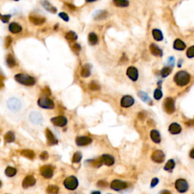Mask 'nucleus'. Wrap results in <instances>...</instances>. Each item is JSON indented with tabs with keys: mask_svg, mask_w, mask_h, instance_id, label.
I'll list each match as a JSON object with an SVG mask.
<instances>
[{
	"mask_svg": "<svg viewBox=\"0 0 194 194\" xmlns=\"http://www.w3.org/2000/svg\"><path fill=\"white\" fill-rule=\"evenodd\" d=\"M6 108L9 112H12V113H17L20 112L22 110L23 108V103H22L21 100L18 99L17 97L12 96L10 97L6 101Z\"/></svg>",
	"mask_w": 194,
	"mask_h": 194,
	"instance_id": "f257e3e1",
	"label": "nucleus"
},
{
	"mask_svg": "<svg viewBox=\"0 0 194 194\" xmlns=\"http://www.w3.org/2000/svg\"><path fill=\"white\" fill-rule=\"evenodd\" d=\"M174 81L179 87H184L190 83V76L187 71H178L177 74L174 75Z\"/></svg>",
	"mask_w": 194,
	"mask_h": 194,
	"instance_id": "f03ea898",
	"label": "nucleus"
},
{
	"mask_svg": "<svg viewBox=\"0 0 194 194\" xmlns=\"http://www.w3.org/2000/svg\"><path fill=\"white\" fill-rule=\"evenodd\" d=\"M15 79L19 84L24 86H33L36 83L33 77L25 74H17L15 76Z\"/></svg>",
	"mask_w": 194,
	"mask_h": 194,
	"instance_id": "7ed1b4c3",
	"label": "nucleus"
},
{
	"mask_svg": "<svg viewBox=\"0 0 194 194\" xmlns=\"http://www.w3.org/2000/svg\"><path fill=\"white\" fill-rule=\"evenodd\" d=\"M38 106L43 109H52L55 107L54 102L47 96H42L38 100Z\"/></svg>",
	"mask_w": 194,
	"mask_h": 194,
	"instance_id": "20e7f679",
	"label": "nucleus"
},
{
	"mask_svg": "<svg viewBox=\"0 0 194 194\" xmlns=\"http://www.w3.org/2000/svg\"><path fill=\"white\" fill-rule=\"evenodd\" d=\"M163 108L164 110L167 112L168 114H172L174 113L175 111V102L171 97H168L165 99L163 103Z\"/></svg>",
	"mask_w": 194,
	"mask_h": 194,
	"instance_id": "39448f33",
	"label": "nucleus"
},
{
	"mask_svg": "<svg viewBox=\"0 0 194 194\" xmlns=\"http://www.w3.org/2000/svg\"><path fill=\"white\" fill-rule=\"evenodd\" d=\"M64 186L68 190H74L78 186V181H77V177L74 176H70L65 180Z\"/></svg>",
	"mask_w": 194,
	"mask_h": 194,
	"instance_id": "423d86ee",
	"label": "nucleus"
},
{
	"mask_svg": "<svg viewBox=\"0 0 194 194\" xmlns=\"http://www.w3.org/2000/svg\"><path fill=\"white\" fill-rule=\"evenodd\" d=\"M29 120L31 123L35 125H42L44 121V119L43 115L39 112L33 111L31 112L29 114Z\"/></svg>",
	"mask_w": 194,
	"mask_h": 194,
	"instance_id": "0eeeda50",
	"label": "nucleus"
},
{
	"mask_svg": "<svg viewBox=\"0 0 194 194\" xmlns=\"http://www.w3.org/2000/svg\"><path fill=\"white\" fill-rule=\"evenodd\" d=\"M174 187L179 193H186L189 189V184L186 180L178 179L175 181Z\"/></svg>",
	"mask_w": 194,
	"mask_h": 194,
	"instance_id": "6e6552de",
	"label": "nucleus"
},
{
	"mask_svg": "<svg viewBox=\"0 0 194 194\" xmlns=\"http://www.w3.org/2000/svg\"><path fill=\"white\" fill-rule=\"evenodd\" d=\"M128 187V184L125 181H120V180H114L111 183V188L112 190H116V191H120V190H125Z\"/></svg>",
	"mask_w": 194,
	"mask_h": 194,
	"instance_id": "1a4fd4ad",
	"label": "nucleus"
},
{
	"mask_svg": "<svg viewBox=\"0 0 194 194\" xmlns=\"http://www.w3.org/2000/svg\"><path fill=\"white\" fill-rule=\"evenodd\" d=\"M51 121L57 127H65L68 123V119L65 116H57L51 118Z\"/></svg>",
	"mask_w": 194,
	"mask_h": 194,
	"instance_id": "9d476101",
	"label": "nucleus"
},
{
	"mask_svg": "<svg viewBox=\"0 0 194 194\" xmlns=\"http://www.w3.org/2000/svg\"><path fill=\"white\" fill-rule=\"evenodd\" d=\"M151 158L152 161L155 163H162L165 161V154L162 150H155L153 152Z\"/></svg>",
	"mask_w": 194,
	"mask_h": 194,
	"instance_id": "9b49d317",
	"label": "nucleus"
},
{
	"mask_svg": "<svg viewBox=\"0 0 194 194\" xmlns=\"http://www.w3.org/2000/svg\"><path fill=\"white\" fill-rule=\"evenodd\" d=\"M40 174L43 177L49 179L53 175V168L50 165H44L40 168Z\"/></svg>",
	"mask_w": 194,
	"mask_h": 194,
	"instance_id": "f8f14e48",
	"label": "nucleus"
},
{
	"mask_svg": "<svg viewBox=\"0 0 194 194\" xmlns=\"http://www.w3.org/2000/svg\"><path fill=\"white\" fill-rule=\"evenodd\" d=\"M127 75L129 77L131 80L136 81L138 77H139V73H138V70L136 69L135 67L130 66L127 70Z\"/></svg>",
	"mask_w": 194,
	"mask_h": 194,
	"instance_id": "ddd939ff",
	"label": "nucleus"
},
{
	"mask_svg": "<svg viewBox=\"0 0 194 194\" xmlns=\"http://www.w3.org/2000/svg\"><path fill=\"white\" fill-rule=\"evenodd\" d=\"M134 104V99L131 96H125L121 100V106L123 108H129Z\"/></svg>",
	"mask_w": 194,
	"mask_h": 194,
	"instance_id": "4468645a",
	"label": "nucleus"
},
{
	"mask_svg": "<svg viewBox=\"0 0 194 194\" xmlns=\"http://www.w3.org/2000/svg\"><path fill=\"white\" fill-rule=\"evenodd\" d=\"M76 144L78 146H84L89 145L92 143V139L89 136H78L75 140Z\"/></svg>",
	"mask_w": 194,
	"mask_h": 194,
	"instance_id": "2eb2a0df",
	"label": "nucleus"
},
{
	"mask_svg": "<svg viewBox=\"0 0 194 194\" xmlns=\"http://www.w3.org/2000/svg\"><path fill=\"white\" fill-rule=\"evenodd\" d=\"M36 184V179L32 175H28L24 179L23 183H22V186L24 188H28V187H33Z\"/></svg>",
	"mask_w": 194,
	"mask_h": 194,
	"instance_id": "dca6fc26",
	"label": "nucleus"
},
{
	"mask_svg": "<svg viewBox=\"0 0 194 194\" xmlns=\"http://www.w3.org/2000/svg\"><path fill=\"white\" fill-rule=\"evenodd\" d=\"M46 136H47V144H48L49 146H53L58 144V140L55 138V136H54L53 133H52L49 129H47V130H46Z\"/></svg>",
	"mask_w": 194,
	"mask_h": 194,
	"instance_id": "f3484780",
	"label": "nucleus"
},
{
	"mask_svg": "<svg viewBox=\"0 0 194 194\" xmlns=\"http://www.w3.org/2000/svg\"><path fill=\"white\" fill-rule=\"evenodd\" d=\"M149 50H150L152 55H153L154 56L162 57L163 55V52H162V49L158 46L155 45V43H152L149 46Z\"/></svg>",
	"mask_w": 194,
	"mask_h": 194,
	"instance_id": "a211bd4d",
	"label": "nucleus"
},
{
	"mask_svg": "<svg viewBox=\"0 0 194 194\" xmlns=\"http://www.w3.org/2000/svg\"><path fill=\"white\" fill-rule=\"evenodd\" d=\"M101 160L103 164L107 165V166H112L114 163V157L112 155H108V154H105V155H102Z\"/></svg>",
	"mask_w": 194,
	"mask_h": 194,
	"instance_id": "6ab92c4d",
	"label": "nucleus"
},
{
	"mask_svg": "<svg viewBox=\"0 0 194 194\" xmlns=\"http://www.w3.org/2000/svg\"><path fill=\"white\" fill-rule=\"evenodd\" d=\"M168 131H169L170 133L173 135L179 134L182 131V128L177 123H172L170 125L169 128H168Z\"/></svg>",
	"mask_w": 194,
	"mask_h": 194,
	"instance_id": "aec40b11",
	"label": "nucleus"
},
{
	"mask_svg": "<svg viewBox=\"0 0 194 194\" xmlns=\"http://www.w3.org/2000/svg\"><path fill=\"white\" fill-rule=\"evenodd\" d=\"M91 74V65L89 64L84 65L80 71V75L83 77H88Z\"/></svg>",
	"mask_w": 194,
	"mask_h": 194,
	"instance_id": "412c9836",
	"label": "nucleus"
},
{
	"mask_svg": "<svg viewBox=\"0 0 194 194\" xmlns=\"http://www.w3.org/2000/svg\"><path fill=\"white\" fill-rule=\"evenodd\" d=\"M9 30L11 33H18L22 31V27L19 24L12 22L9 24Z\"/></svg>",
	"mask_w": 194,
	"mask_h": 194,
	"instance_id": "4be33fe9",
	"label": "nucleus"
},
{
	"mask_svg": "<svg viewBox=\"0 0 194 194\" xmlns=\"http://www.w3.org/2000/svg\"><path fill=\"white\" fill-rule=\"evenodd\" d=\"M150 137L152 140L155 144H159L161 142V136L158 130H152L150 131Z\"/></svg>",
	"mask_w": 194,
	"mask_h": 194,
	"instance_id": "5701e85b",
	"label": "nucleus"
},
{
	"mask_svg": "<svg viewBox=\"0 0 194 194\" xmlns=\"http://www.w3.org/2000/svg\"><path fill=\"white\" fill-rule=\"evenodd\" d=\"M174 49L178 51H182L186 49V44L184 41H182L181 39H177L174 42V45H173Z\"/></svg>",
	"mask_w": 194,
	"mask_h": 194,
	"instance_id": "b1692460",
	"label": "nucleus"
},
{
	"mask_svg": "<svg viewBox=\"0 0 194 194\" xmlns=\"http://www.w3.org/2000/svg\"><path fill=\"white\" fill-rule=\"evenodd\" d=\"M30 21L35 25H41L46 21V19L43 17L38 16H30Z\"/></svg>",
	"mask_w": 194,
	"mask_h": 194,
	"instance_id": "393cba45",
	"label": "nucleus"
},
{
	"mask_svg": "<svg viewBox=\"0 0 194 194\" xmlns=\"http://www.w3.org/2000/svg\"><path fill=\"white\" fill-rule=\"evenodd\" d=\"M41 4L43 6L44 9H47L49 12H52V13H55V12H56V9H55L54 6H52L48 1H47V0H42V1H41Z\"/></svg>",
	"mask_w": 194,
	"mask_h": 194,
	"instance_id": "a878e982",
	"label": "nucleus"
},
{
	"mask_svg": "<svg viewBox=\"0 0 194 194\" xmlns=\"http://www.w3.org/2000/svg\"><path fill=\"white\" fill-rule=\"evenodd\" d=\"M138 95H139L140 98L146 103H149V105H152V101L151 100V99L149 98V96H148V94L145 92H143V91H140L138 93Z\"/></svg>",
	"mask_w": 194,
	"mask_h": 194,
	"instance_id": "bb28decb",
	"label": "nucleus"
},
{
	"mask_svg": "<svg viewBox=\"0 0 194 194\" xmlns=\"http://www.w3.org/2000/svg\"><path fill=\"white\" fill-rule=\"evenodd\" d=\"M152 36L154 39L156 41H162L163 39V34L160 30L159 29H153L152 30Z\"/></svg>",
	"mask_w": 194,
	"mask_h": 194,
	"instance_id": "cd10ccee",
	"label": "nucleus"
},
{
	"mask_svg": "<svg viewBox=\"0 0 194 194\" xmlns=\"http://www.w3.org/2000/svg\"><path fill=\"white\" fill-rule=\"evenodd\" d=\"M113 3L114 6L117 7L125 8L128 7L129 6V2L128 0H113Z\"/></svg>",
	"mask_w": 194,
	"mask_h": 194,
	"instance_id": "c85d7f7f",
	"label": "nucleus"
},
{
	"mask_svg": "<svg viewBox=\"0 0 194 194\" xmlns=\"http://www.w3.org/2000/svg\"><path fill=\"white\" fill-rule=\"evenodd\" d=\"M4 139H5V141H6V143H9H9L14 142L15 140V133H14L13 132H12V131L7 132V133H6V134L5 135Z\"/></svg>",
	"mask_w": 194,
	"mask_h": 194,
	"instance_id": "c756f323",
	"label": "nucleus"
},
{
	"mask_svg": "<svg viewBox=\"0 0 194 194\" xmlns=\"http://www.w3.org/2000/svg\"><path fill=\"white\" fill-rule=\"evenodd\" d=\"M6 63H7L8 66L10 67V68L15 67L16 62H15V58H14V56L12 54H9L7 55V57H6Z\"/></svg>",
	"mask_w": 194,
	"mask_h": 194,
	"instance_id": "7c9ffc66",
	"label": "nucleus"
},
{
	"mask_svg": "<svg viewBox=\"0 0 194 194\" xmlns=\"http://www.w3.org/2000/svg\"><path fill=\"white\" fill-rule=\"evenodd\" d=\"M175 167V162L173 159H169L164 167V170L167 171H171Z\"/></svg>",
	"mask_w": 194,
	"mask_h": 194,
	"instance_id": "2f4dec72",
	"label": "nucleus"
},
{
	"mask_svg": "<svg viewBox=\"0 0 194 194\" xmlns=\"http://www.w3.org/2000/svg\"><path fill=\"white\" fill-rule=\"evenodd\" d=\"M21 154L23 156L26 157V158L30 159H33L35 157V154L33 152V151L32 150H29V149H25V150H22L21 152Z\"/></svg>",
	"mask_w": 194,
	"mask_h": 194,
	"instance_id": "473e14b6",
	"label": "nucleus"
},
{
	"mask_svg": "<svg viewBox=\"0 0 194 194\" xmlns=\"http://www.w3.org/2000/svg\"><path fill=\"white\" fill-rule=\"evenodd\" d=\"M88 39L91 45H96L99 41L98 36L95 33H90L88 36Z\"/></svg>",
	"mask_w": 194,
	"mask_h": 194,
	"instance_id": "72a5a7b5",
	"label": "nucleus"
},
{
	"mask_svg": "<svg viewBox=\"0 0 194 194\" xmlns=\"http://www.w3.org/2000/svg\"><path fill=\"white\" fill-rule=\"evenodd\" d=\"M65 38L68 41L74 42V41H75L77 39V35L74 32H73V31H69V32H68L65 34Z\"/></svg>",
	"mask_w": 194,
	"mask_h": 194,
	"instance_id": "f704fd0d",
	"label": "nucleus"
},
{
	"mask_svg": "<svg viewBox=\"0 0 194 194\" xmlns=\"http://www.w3.org/2000/svg\"><path fill=\"white\" fill-rule=\"evenodd\" d=\"M5 173H6V174L8 177H14L16 174L17 170L15 168H12V167H8L6 169Z\"/></svg>",
	"mask_w": 194,
	"mask_h": 194,
	"instance_id": "c9c22d12",
	"label": "nucleus"
},
{
	"mask_svg": "<svg viewBox=\"0 0 194 194\" xmlns=\"http://www.w3.org/2000/svg\"><path fill=\"white\" fill-rule=\"evenodd\" d=\"M59 191V187H57L55 185H50L49 186L48 188H47V192L49 194H55L58 193Z\"/></svg>",
	"mask_w": 194,
	"mask_h": 194,
	"instance_id": "e433bc0d",
	"label": "nucleus"
},
{
	"mask_svg": "<svg viewBox=\"0 0 194 194\" xmlns=\"http://www.w3.org/2000/svg\"><path fill=\"white\" fill-rule=\"evenodd\" d=\"M171 70L169 67H165V68H162L161 71L162 77H168V76L171 74Z\"/></svg>",
	"mask_w": 194,
	"mask_h": 194,
	"instance_id": "4c0bfd02",
	"label": "nucleus"
},
{
	"mask_svg": "<svg viewBox=\"0 0 194 194\" xmlns=\"http://www.w3.org/2000/svg\"><path fill=\"white\" fill-rule=\"evenodd\" d=\"M81 159H82V154L80 152H75L74 156H73L72 162L73 163H78V162H80Z\"/></svg>",
	"mask_w": 194,
	"mask_h": 194,
	"instance_id": "58836bf2",
	"label": "nucleus"
},
{
	"mask_svg": "<svg viewBox=\"0 0 194 194\" xmlns=\"http://www.w3.org/2000/svg\"><path fill=\"white\" fill-rule=\"evenodd\" d=\"M163 96V93H162V90L159 88L156 89V90L154 91V98L156 100H160L162 98Z\"/></svg>",
	"mask_w": 194,
	"mask_h": 194,
	"instance_id": "ea45409f",
	"label": "nucleus"
},
{
	"mask_svg": "<svg viewBox=\"0 0 194 194\" xmlns=\"http://www.w3.org/2000/svg\"><path fill=\"white\" fill-rule=\"evenodd\" d=\"M187 56L189 58H194V46H192L187 51Z\"/></svg>",
	"mask_w": 194,
	"mask_h": 194,
	"instance_id": "a19ab883",
	"label": "nucleus"
},
{
	"mask_svg": "<svg viewBox=\"0 0 194 194\" xmlns=\"http://www.w3.org/2000/svg\"><path fill=\"white\" fill-rule=\"evenodd\" d=\"M89 88H90V90H93V91H96V90H99L100 87L98 85V84H96V83L92 82L90 83V85H89Z\"/></svg>",
	"mask_w": 194,
	"mask_h": 194,
	"instance_id": "79ce46f5",
	"label": "nucleus"
},
{
	"mask_svg": "<svg viewBox=\"0 0 194 194\" xmlns=\"http://www.w3.org/2000/svg\"><path fill=\"white\" fill-rule=\"evenodd\" d=\"M59 17H61L62 20H64L65 21H69V17H68V15H67L66 13H65V12H61V13H59Z\"/></svg>",
	"mask_w": 194,
	"mask_h": 194,
	"instance_id": "37998d69",
	"label": "nucleus"
},
{
	"mask_svg": "<svg viewBox=\"0 0 194 194\" xmlns=\"http://www.w3.org/2000/svg\"><path fill=\"white\" fill-rule=\"evenodd\" d=\"M11 43H12V38L10 36H7L5 39V45H6V48H9L10 47Z\"/></svg>",
	"mask_w": 194,
	"mask_h": 194,
	"instance_id": "c03bdc74",
	"label": "nucleus"
},
{
	"mask_svg": "<svg viewBox=\"0 0 194 194\" xmlns=\"http://www.w3.org/2000/svg\"><path fill=\"white\" fill-rule=\"evenodd\" d=\"M159 180L158 178H156V177L153 178V179L152 180V181H151L150 187H152V188H153V187H155V186H156L157 184H159Z\"/></svg>",
	"mask_w": 194,
	"mask_h": 194,
	"instance_id": "a18cd8bd",
	"label": "nucleus"
},
{
	"mask_svg": "<svg viewBox=\"0 0 194 194\" xmlns=\"http://www.w3.org/2000/svg\"><path fill=\"white\" fill-rule=\"evenodd\" d=\"M39 157H40V159L42 160H47V159H48V158H49V154L47 153V152L44 151V152H43L42 153L40 154Z\"/></svg>",
	"mask_w": 194,
	"mask_h": 194,
	"instance_id": "49530a36",
	"label": "nucleus"
},
{
	"mask_svg": "<svg viewBox=\"0 0 194 194\" xmlns=\"http://www.w3.org/2000/svg\"><path fill=\"white\" fill-rule=\"evenodd\" d=\"M106 15H107V13H106V12H100L99 15H96V17H95V19H103V18H105V17H106Z\"/></svg>",
	"mask_w": 194,
	"mask_h": 194,
	"instance_id": "de8ad7c7",
	"label": "nucleus"
},
{
	"mask_svg": "<svg viewBox=\"0 0 194 194\" xmlns=\"http://www.w3.org/2000/svg\"><path fill=\"white\" fill-rule=\"evenodd\" d=\"M10 17H11V15H3L2 17V21L3 23H8L9 19H10Z\"/></svg>",
	"mask_w": 194,
	"mask_h": 194,
	"instance_id": "09e8293b",
	"label": "nucleus"
},
{
	"mask_svg": "<svg viewBox=\"0 0 194 194\" xmlns=\"http://www.w3.org/2000/svg\"><path fill=\"white\" fill-rule=\"evenodd\" d=\"M72 49H73V50L74 51V52H78L80 50V49H81V47H80V46L79 45V44H77V43H75L74 44V46H73L72 47Z\"/></svg>",
	"mask_w": 194,
	"mask_h": 194,
	"instance_id": "8fccbe9b",
	"label": "nucleus"
},
{
	"mask_svg": "<svg viewBox=\"0 0 194 194\" xmlns=\"http://www.w3.org/2000/svg\"><path fill=\"white\" fill-rule=\"evenodd\" d=\"M168 63L170 65V66H171V67L174 66V57H170V58H168Z\"/></svg>",
	"mask_w": 194,
	"mask_h": 194,
	"instance_id": "3c124183",
	"label": "nucleus"
},
{
	"mask_svg": "<svg viewBox=\"0 0 194 194\" xmlns=\"http://www.w3.org/2000/svg\"><path fill=\"white\" fill-rule=\"evenodd\" d=\"M98 186H99V187H106V186H107V183L105 182V181H99V182H98Z\"/></svg>",
	"mask_w": 194,
	"mask_h": 194,
	"instance_id": "603ef678",
	"label": "nucleus"
},
{
	"mask_svg": "<svg viewBox=\"0 0 194 194\" xmlns=\"http://www.w3.org/2000/svg\"><path fill=\"white\" fill-rule=\"evenodd\" d=\"M186 125H188V126H194V120L193 121H190L187 122Z\"/></svg>",
	"mask_w": 194,
	"mask_h": 194,
	"instance_id": "864d4df0",
	"label": "nucleus"
},
{
	"mask_svg": "<svg viewBox=\"0 0 194 194\" xmlns=\"http://www.w3.org/2000/svg\"><path fill=\"white\" fill-rule=\"evenodd\" d=\"M190 156L191 159H194V149H192L190 152Z\"/></svg>",
	"mask_w": 194,
	"mask_h": 194,
	"instance_id": "5fc2aeb1",
	"label": "nucleus"
},
{
	"mask_svg": "<svg viewBox=\"0 0 194 194\" xmlns=\"http://www.w3.org/2000/svg\"><path fill=\"white\" fill-rule=\"evenodd\" d=\"M67 6H68V7H69L70 9H71V10H75V7H74V6H73V5H71V4H68V3H67Z\"/></svg>",
	"mask_w": 194,
	"mask_h": 194,
	"instance_id": "6e6d98bb",
	"label": "nucleus"
},
{
	"mask_svg": "<svg viewBox=\"0 0 194 194\" xmlns=\"http://www.w3.org/2000/svg\"><path fill=\"white\" fill-rule=\"evenodd\" d=\"M4 86V84H3V81H2V79L0 78V88H2V87Z\"/></svg>",
	"mask_w": 194,
	"mask_h": 194,
	"instance_id": "4d7b16f0",
	"label": "nucleus"
},
{
	"mask_svg": "<svg viewBox=\"0 0 194 194\" xmlns=\"http://www.w3.org/2000/svg\"><path fill=\"white\" fill-rule=\"evenodd\" d=\"M161 193H171V192L170 191H167V190H163V191H162Z\"/></svg>",
	"mask_w": 194,
	"mask_h": 194,
	"instance_id": "13d9d810",
	"label": "nucleus"
},
{
	"mask_svg": "<svg viewBox=\"0 0 194 194\" xmlns=\"http://www.w3.org/2000/svg\"><path fill=\"white\" fill-rule=\"evenodd\" d=\"M95 1H96V0H86L87 2H95Z\"/></svg>",
	"mask_w": 194,
	"mask_h": 194,
	"instance_id": "bf43d9fd",
	"label": "nucleus"
},
{
	"mask_svg": "<svg viewBox=\"0 0 194 194\" xmlns=\"http://www.w3.org/2000/svg\"><path fill=\"white\" fill-rule=\"evenodd\" d=\"M181 62H182V60H179V62H178V67H179V68H181Z\"/></svg>",
	"mask_w": 194,
	"mask_h": 194,
	"instance_id": "052dcab7",
	"label": "nucleus"
},
{
	"mask_svg": "<svg viewBox=\"0 0 194 194\" xmlns=\"http://www.w3.org/2000/svg\"><path fill=\"white\" fill-rule=\"evenodd\" d=\"M2 187V183H1V181H0V187Z\"/></svg>",
	"mask_w": 194,
	"mask_h": 194,
	"instance_id": "680f3d73",
	"label": "nucleus"
},
{
	"mask_svg": "<svg viewBox=\"0 0 194 194\" xmlns=\"http://www.w3.org/2000/svg\"><path fill=\"white\" fill-rule=\"evenodd\" d=\"M14 1H19V0H14Z\"/></svg>",
	"mask_w": 194,
	"mask_h": 194,
	"instance_id": "e2e57ef3",
	"label": "nucleus"
}]
</instances>
